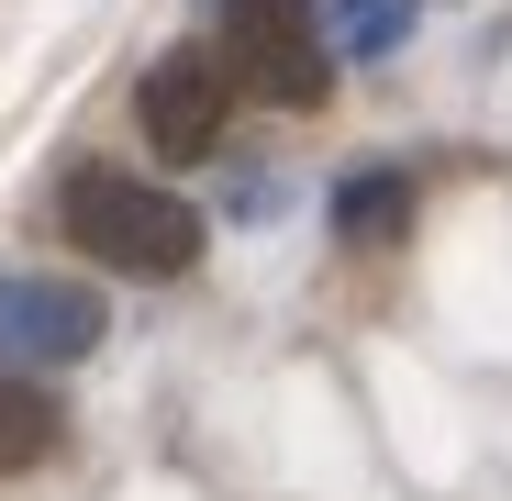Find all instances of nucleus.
Returning a JSON list of instances; mask_svg holds the SVG:
<instances>
[{
  "label": "nucleus",
  "mask_w": 512,
  "mask_h": 501,
  "mask_svg": "<svg viewBox=\"0 0 512 501\" xmlns=\"http://www.w3.org/2000/svg\"><path fill=\"white\" fill-rule=\"evenodd\" d=\"M312 12H323V45H334V56L379 67V56H401V45H412L423 0H312Z\"/></svg>",
  "instance_id": "6"
},
{
  "label": "nucleus",
  "mask_w": 512,
  "mask_h": 501,
  "mask_svg": "<svg viewBox=\"0 0 512 501\" xmlns=\"http://www.w3.org/2000/svg\"><path fill=\"white\" fill-rule=\"evenodd\" d=\"M56 223L90 268H123V279H190L201 268V212L156 179H123V167H67Z\"/></svg>",
  "instance_id": "1"
},
{
  "label": "nucleus",
  "mask_w": 512,
  "mask_h": 501,
  "mask_svg": "<svg viewBox=\"0 0 512 501\" xmlns=\"http://www.w3.org/2000/svg\"><path fill=\"white\" fill-rule=\"evenodd\" d=\"M223 78L268 112H312L334 90V45L312 0H223Z\"/></svg>",
  "instance_id": "2"
},
{
  "label": "nucleus",
  "mask_w": 512,
  "mask_h": 501,
  "mask_svg": "<svg viewBox=\"0 0 512 501\" xmlns=\"http://www.w3.org/2000/svg\"><path fill=\"white\" fill-rule=\"evenodd\" d=\"M101 346V290L78 279H0V357L12 368H78Z\"/></svg>",
  "instance_id": "4"
},
{
  "label": "nucleus",
  "mask_w": 512,
  "mask_h": 501,
  "mask_svg": "<svg viewBox=\"0 0 512 501\" xmlns=\"http://www.w3.org/2000/svg\"><path fill=\"white\" fill-rule=\"evenodd\" d=\"M401 223H412V179L401 167H346V179H334V234L346 245H401Z\"/></svg>",
  "instance_id": "5"
},
{
  "label": "nucleus",
  "mask_w": 512,
  "mask_h": 501,
  "mask_svg": "<svg viewBox=\"0 0 512 501\" xmlns=\"http://www.w3.org/2000/svg\"><path fill=\"white\" fill-rule=\"evenodd\" d=\"M67 446V412L23 379V368H0V479H12V468H45Z\"/></svg>",
  "instance_id": "7"
},
{
  "label": "nucleus",
  "mask_w": 512,
  "mask_h": 501,
  "mask_svg": "<svg viewBox=\"0 0 512 501\" xmlns=\"http://www.w3.org/2000/svg\"><path fill=\"white\" fill-rule=\"evenodd\" d=\"M223 112H234V78H223V56H212V45L156 56V67H145V90H134L145 145H156V156H179V167L223 145Z\"/></svg>",
  "instance_id": "3"
}]
</instances>
